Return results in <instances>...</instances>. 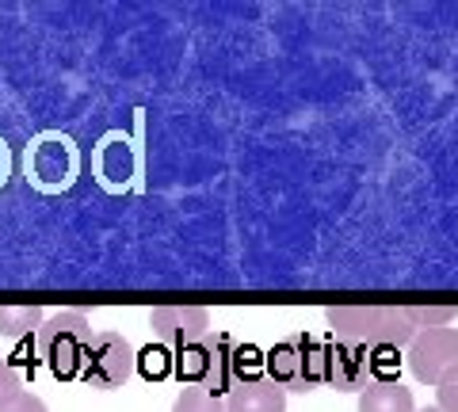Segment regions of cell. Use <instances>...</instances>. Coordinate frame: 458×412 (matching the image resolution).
I'll return each mask as SVG.
<instances>
[{
	"instance_id": "1",
	"label": "cell",
	"mask_w": 458,
	"mask_h": 412,
	"mask_svg": "<svg viewBox=\"0 0 458 412\" xmlns=\"http://www.w3.org/2000/svg\"><path fill=\"white\" fill-rule=\"evenodd\" d=\"M264 378L276 382L283 393H310L318 386H328V340H318L310 332L279 340L264 355Z\"/></svg>"
},
{
	"instance_id": "2",
	"label": "cell",
	"mask_w": 458,
	"mask_h": 412,
	"mask_svg": "<svg viewBox=\"0 0 458 412\" xmlns=\"http://www.w3.org/2000/svg\"><path fill=\"white\" fill-rule=\"evenodd\" d=\"M89 344H92V324L77 309H62V314L47 317L35 332V355L38 363L50 366L54 378H81Z\"/></svg>"
},
{
	"instance_id": "3",
	"label": "cell",
	"mask_w": 458,
	"mask_h": 412,
	"mask_svg": "<svg viewBox=\"0 0 458 412\" xmlns=\"http://www.w3.org/2000/svg\"><path fill=\"white\" fill-rule=\"evenodd\" d=\"M176 374L210 397H222L237 386V344L225 332H207L199 344L176 355Z\"/></svg>"
},
{
	"instance_id": "4",
	"label": "cell",
	"mask_w": 458,
	"mask_h": 412,
	"mask_svg": "<svg viewBox=\"0 0 458 412\" xmlns=\"http://www.w3.org/2000/svg\"><path fill=\"white\" fill-rule=\"evenodd\" d=\"M134 348L131 340H123L119 332H99L92 336L89 355H84V371L81 378L89 382L92 390H123L134 374Z\"/></svg>"
},
{
	"instance_id": "5",
	"label": "cell",
	"mask_w": 458,
	"mask_h": 412,
	"mask_svg": "<svg viewBox=\"0 0 458 412\" xmlns=\"http://www.w3.org/2000/svg\"><path fill=\"white\" fill-rule=\"evenodd\" d=\"M77 172H81V153L69 138L47 134L35 141L31 161H27V176L42 191H69L77 183Z\"/></svg>"
},
{
	"instance_id": "6",
	"label": "cell",
	"mask_w": 458,
	"mask_h": 412,
	"mask_svg": "<svg viewBox=\"0 0 458 412\" xmlns=\"http://www.w3.org/2000/svg\"><path fill=\"white\" fill-rule=\"evenodd\" d=\"M458 366V332L454 329H420L409 344V371L424 386H439V378Z\"/></svg>"
},
{
	"instance_id": "7",
	"label": "cell",
	"mask_w": 458,
	"mask_h": 412,
	"mask_svg": "<svg viewBox=\"0 0 458 412\" xmlns=\"http://www.w3.org/2000/svg\"><path fill=\"white\" fill-rule=\"evenodd\" d=\"M149 329L157 340L176 351H188L210 332V314L203 306H157L149 314Z\"/></svg>"
},
{
	"instance_id": "8",
	"label": "cell",
	"mask_w": 458,
	"mask_h": 412,
	"mask_svg": "<svg viewBox=\"0 0 458 412\" xmlns=\"http://www.w3.org/2000/svg\"><path fill=\"white\" fill-rule=\"evenodd\" d=\"M375 382V366H370V351L355 344H336L328 340V386L340 393H363Z\"/></svg>"
},
{
	"instance_id": "9",
	"label": "cell",
	"mask_w": 458,
	"mask_h": 412,
	"mask_svg": "<svg viewBox=\"0 0 458 412\" xmlns=\"http://www.w3.org/2000/svg\"><path fill=\"white\" fill-rule=\"evenodd\" d=\"M378 317H382V306H333V309H325L333 340L336 344H355V348H367Z\"/></svg>"
},
{
	"instance_id": "10",
	"label": "cell",
	"mask_w": 458,
	"mask_h": 412,
	"mask_svg": "<svg viewBox=\"0 0 458 412\" xmlns=\"http://www.w3.org/2000/svg\"><path fill=\"white\" fill-rule=\"evenodd\" d=\"M225 412H286V393L260 374L225 393Z\"/></svg>"
},
{
	"instance_id": "11",
	"label": "cell",
	"mask_w": 458,
	"mask_h": 412,
	"mask_svg": "<svg viewBox=\"0 0 458 412\" xmlns=\"http://www.w3.org/2000/svg\"><path fill=\"white\" fill-rule=\"evenodd\" d=\"M99 183L111 191H123L134 183V172H138V161H134V146L126 138H107L104 149H99Z\"/></svg>"
},
{
	"instance_id": "12",
	"label": "cell",
	"mask_w": 458,
	"mask_h": 412,
	"mask_svg": "<svg viewBox=\"0 0 458 412\" xmlns=\"http://www.w3.org/2000/svg\"><path fill=\"white\" fill-rule=\"evenodd\" d=\"M360 412H417L412 393L397 378H378L360 393Z\"/></svg>"
},
{
	"instance_id": "13",
	"label": "cell",
	"mask_w": 458,
	"mask_h": 412,
	"mask_svg": "<svg viewBox=\"0 0 458 412\" xmlns=\"http://www.w3.org/2000/svg\"><path fill=\"white\" fill-rule=\"evenodd\" d=\"M47 321L38 306H0V336L4 340H27L38 332V324Z\"/></svg>"
},
{
	"instance_id": "14",
	"label": "cell",
	"mask_w": 458,
	"mask_h": 412,
	"mask_svg": "<svg viewBox=\"0 0 458 412\" xmlns=\"http://www.w3.org/2000/svg\"><path fill=\"white\" fill-rule=\"evenodd\" d=\"M405 317L412 321V329H447L454 317V306H405Z\"/></svg>"
},
{
	"instance_id": "15",
	"label": "cell",
	"mask_w": 458,
	"mask_h": 412,
	"mask_svg": "<svg viewBox=\"0 0 458 412\" xmlns=\"http://www.w3.org/2000/svg\"><path fill=\"white\" fill-rule=\"evenodd\" d=\"M172 412H225V401L222 397H210L207 390H199V386H188V390H180Z\"/></svg>"
},
{
	"instance_id": "16",
	"label": "cell",
	"mask_w": 458,
	"mask_h": 412,
	"mask_svg": "<svg viewBox=\"0 0 458 412\" xmlns=\"http://www.w3.org/2000/svg\"><path fill=\"white\" fill-rule=\"evenodd\" d=\"M436 397H439V405H436L439 412H458V366H451V371L439 378Z\"/></svg>"
},
{
	"instance_id": "17",
	"label": "cell",
	"mask_w": 458,
	"mask_h": 412,
	"mask_svg": "<svg viewBox=\"0 0 458 412\" xmlns=\"http://www.w3.org/2000/svg\"><path fill=\"white\" fill-rule=\"evenodd\" d=\"M23 390V378H20V371L12 366L8 359H0V405L8 401V397H16Z\"/></svg>"
},
{
	"instance_id": "18",
	"label": "cell",
	"mask_w": 458,
	"mask_h": 412,
	"mask_svg": "<svg viewBox=\"0 0 458 412\" xmlns=\"http://www.w3.org/2000/svg\"><path fill=\"white\" fill-rule=\"evenodd\" d=\"M0 412H50V408L42 405V397L27 393V390H20L16 397H8V401L0 405Z\"/></svg>"
},
{
	"instance_id": "19",
	"label": "cell",
	"mask_w": 458,
	"mask_h": 412,
	"mask_svg": "<svg viewBox=\"0 0 458 412\" xmlns=\"http://www.w3.org/2000/svg\"><path fill=\"white\" fill-rule=\"evenodd\" d=\"M8 168H12V161H8V146L0 141V188L8 183Z\"/></svg>"
},
{
	"instance_id": "20",
	"label": "cell",
	"mask_w": 458,
	"mask_h": 412,
	"mask_svg": "<svg viewBox=\"0 0 458 412\" xmlns=\"http://www.w3.org/2000/svg\"><path fill=\"white\" fill-rule=\"evenodd\" d=\"M420 412H439V408H420Z\"/></svg>"
}]
</instances>
